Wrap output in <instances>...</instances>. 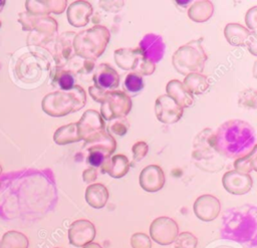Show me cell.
Listing matches in <instances>:
<instances>
[{
  "label": "cell",
  "mask_w": 257,
  "mask_h": 248,
  "mask_svg": "<svg viewBox=\"0 0 257 248\" xmlns=\"http://www.w3.org/2000/svg\"><path fill=\"white\" fill-rule=\"evenodd\" d=\"M256 145L254 128L241 119H229L215 132V149L223 158L237 159L248 154Z\"/></svg>",
  "instance_id": "obj_1"
},
{
  "label": "cell",
  "mask_w": 257,
  "mask_h": 248,
  "mask_svg": "<svg viewBox=\"0 0 257 248\" xmlns=\"http://www.w3.org/2000/svg\"><path fill=\"white\" fill-rule=\"evenodd\" d=\"M54 66L52 54L47 49L30 46L18 58L15 73L22 83L38 86L51 74Z\"/></svg>",
  "instance_id": "obj_2"
},
{
  "label": "cell",
  "mask_w": 257,
  "mask_h": 248,
  "mask_svg": "<svg viewBox=\"0 0 257 248\" xmlns=\"http://www.w3.org/2000/svg\"><path fill=\"white\" fill-rule=\"evenodd\" d=\"M86 103V92L75 84L69 90H57L47 93L41 101L42 110L53 117L65 116L84 107Z\"/></svg>",
  "instance_id": "obj_3"
},
{
  "label": "cell",
  "mask_w": 257,
  "mask_h": 248,
  "mask_svg": "<svg viewBox=\"0 0 257 248\" xmlns=\"http://www.w3.org/2000/svg\"><path fill=\"white\" fill-rule=\"evenodd\" d=\"M18 22L22 25V29L30 31L27 37V43L31 46L43 47L48 43L54 42L58 23L49 15H34L28 12L19 13Z\"/></svg>",
  "instance_id": "obj_4"
},
{
  "label": "cell",
  "mask_w": 257,
  "mask_h": 248,
  "mask_svg": "<svg viewBox=\"0 0 257 248\" xmlns=\"http://www.w3.org/2000/svg\"><path fill=\"white\" fill-rule=\"evenodd\" d=\"M109 39V30L102 25L81 30L73 38L74 54L85 60L94 61L104 52Z\"/></svg>",
  "instance_id": "obj_5"
},
{
  "label": "cell",
  "mask_w": 257,
  "mask_h": 248,
  "mask_svg": "<svg viewBox=\"0 0 257 248\" xmlns=\"http://www.w3.org/2000/svg\"><path fill=\"white\" fill-rule=\"evenodd\" d=\"M203 38L189 41L180 46L172 56L174 68L181 74L202 73L208 56L202 45Z\"/></svg>",
  "instance_id": "obj_6"
},
{
  "label": "cell",
  "mask_w": 257,
  "mask_h": 248,
  "mask_svg": "<svg viewBox=\"0 0 257 248\" xmlns=\"http://www.w3.org/2000/svg\"><path fill=\"white\" fill-rule=\"evenodd\" d=\"M100 115L103 120L123 118L132 109V99L120 90L107 91L103 101L100 103Z\"/></svg>",
  "instance_id": "obj_7"
},
{
  "label": "cell",
  "mask_w": 257,
  "mask_h": 248,
  "mask_svg": "<svg viewBox=\"0 0 257 248\" xmlns=\"http://www.w3.org/2000/svg\"><path fill=\"white\" fill-rule=\"evenodd\" d=\"M192 158L196 163H210L221 160V157L215 149V132L211 129H204L198 133L193 142ZM196 164V165H197Z\"/></svg>",
  "instance_id": "obj_8"
},
{
  "label": "cell",
  "mask_w": 257,
  "mask_h": 248,
  "mask_svg": "<svg viewBox=\"0 0 257 248\" xmlns=\"http://www.w3.org/2000/svg\"><path fill=\"white\" fill-rule=\"evenodd\" d=\"M179 234V226L172 218L163 216L156 218L150 225L151 238L160 245H170Z\"/></svg>",
  "instance_id": "obj_9"
},
{
  "label": "cell",
  "mask_w": 257,
  "mask_h": 248,
  "mask_svg": "<svg viewBox=\"0 0 257 248\" xmlns=\"http://www.w3.org/2000/svg\"><path fill=\"white\" fill-rule=\"evenodd\" d=\"M75 34L73 31H65L56 36L53 42V53H51L55 67L64 68L75 56L72 45Z\"/></svg>",
  "instance_id": "obj_10"
},
{
  "label": "cell",
  "mask_w": 257,
  "mask_h": 248,
  "mask_svg": "<svg viewBox=\"0 0 257 248\" xmlns=\"http://www.w3.org/2000/svg\"><path fill=\"white\" fill-rule=\"evenodd\" d=\"M184 113V108L178 105L167 94H161L155 102V114L163 123L173 125L179 121Z\"/></svg>",
  "instance_id": "obj_11"
},
{
  "label": "cell",
  "mask_w": 257,
  "mask_h": 248,
  "mask_svg": "<svg viewBox=\"0 0 257 248\" xmlns=\"http://www.w3.org/2000/svg\"><path fill=\"white\" fill-rule=\"evenodd\" d=\"M95 234V227L89 220L78 219L69 226L68 240L74 247H83L93 241Z\"/></svg>",
  "instance_id": "obj_12"
},
{
  "label": "cell",
  "mask_w": 257,
  "mask_h": 248,
  "mask_svg": "<svg viewBox=\"0 0 257 248\" xmlns=\"http://www.w3.org/2000/svg\"><path fill=\"white\" fill-rule=\"evenodd\" d=\"M76 125L80 141H86L91 136L105 130L103 118L94 109L85 110Z\"/></svg>",
  "instance_id": "obj_13"
},
{
  "label": "cell",
  "mask_w": 257,
  "mask_h": 248,
  "mask_svg": "<svg viewBox=\"0 0 257 248\" xmlns=\"http://www.w3.org/2000/svg\"><path fill=\"white\" fill-rule=\"evenodd\" d=\"M222 185L224 189L230 194L244 195L251 190L253 186V180L250 174H244L235 170H231L223 175Z\"/></svg>",
  "instance_id": "obj_14"
},
{
  "label": "cell",
  "mask_w": 257,
  "mask_h": 248,
  "mask_svg": "<svg viewBox=\"0 0 257 248\" xmlns=\"http://www.w3.org/2000/svg\"><path fill=\"white\" fill-rule=\"evenodd\" d=\"M195 215L204 222L215 220L220 213L221 204L218 198L213 195L205 194L199 196L193 205Z\"/></svg>",
  "instance_id": "obj_15"
},
{
  "label": "cell",
  "mask_w": 257,
  "mask_h": 248,
  "mask_svg": "<svg viewBox=\"0 0 257 248\" xmlns=\"http://www.w3.org/2000/svg\"><path fill=\"white\" fill-rule=\"evenodd\" d=\"M165 173L158 165H149L145 167L140 174L139 182L143 190L154 193L160 191L165 185Z\"/></svg>",
  "instance_id": "obj_16"
},
{
  "label": "cell",
  "mask_w": 257,
  "mask_h": 248,
  "mask_svg": "<svg viewBox=\"0 0 257 248\" xmlns=\"http://www.w3.org/2000/svg\"><path fill=\"white\" fill-rule=\"evenodd\" d=\"M92 11V6L88 1H73L69 4L66 10L67 21L73 27H83L89 22V17L91 16Z\"/></svg>",
  "instance_id": "obj_17"
},
{
  "label": "cell",
  "mask_w": 257,
  "mask_h": 248,
  "mask_svg": "<svg viewBox=\"0 0 257 248\" xmlns=\"http://www.w3.org/2000/svg\"><path fill=\"white\" fill-rule=\"evenodd\" d=\"M139 48L145 57L155 64L162 60L165 53V43L162 37L154 33L146 34L141 40Z\"/></svg>",
  "instance_id": "obj_18"
},
{
  "label": "cell",
  "mask_w": 257,
  "mask_h": 248,
  "mask_svg": "<svg viewBox=\"0 0 257 248\" xmlns=\"http://www.w3.org/2000/svg\"><path fill=\"white\" fill-rule=\"evenodd\" d=\"M95 86L104 90H114L119 84V75L114 68L107 63L98 64L92 76Z\"/></svg>",
  "instance_id": "obj_19"
},
{
  "label": "cell",
  "mask_w": 257,
  "mask_h": 248,
  "mask_svg": "<svg viewBox=\"0 0 257 248\" xmlns=\"http://www.w3.org/2000/svg\"><path fill=\"white\" fill-rule=\"evenodd\" d=\"M67 6L66 0H26V12L34 15L61 14Z\"/></svg>",
  "instance_id": "obj_20"
},
{
  "label": "cell",
  "mask_w": 257,
  "mask_h": 248,
  "mask_svg": "<svg viewBox=\"0 0 257 248\" xmlns=\"http://www.w3.org/2000/svg\"><path fill=\"white\" fill-rule=\"evenodd\" d=\"M84 148L87 152L98 151L104 154L107 158H110L115 151L116 142L111 135L103 130L84 141Z\"/></svg>",
  "instance_id": "obj_21"
},
{
  "label": "cell",
  "mask_w": 257,
  "mask_h": 248,
  "mask_svg": "<svg viewBox=\"0 0 257 248\" xmlns=\"http://www.w3.org/2000/svg\"><path fill=\"white\" fill-rule=\"evenodd\" d=\"M130 167L131 163L126 156L117 154L106 159L99 168L102 174L106 173L114 179H119L127 174Z\"/></svg>",
  "instance_id": "obj_22"
},
{
  "label": "cell",
  "mask_w": 257,
  "mask_h": 248,
  "mask_svg": "<svg viewBox=\"0 0 257 248\" xmlns=\"http://www.w3.org/2000/svg\"><path fill=\"white\" fill-rule=\"evenodd\" d=\"M143 55L142 50L137 48H117L113 52V58L115 64L122 70H135L141 56Z\"/></svg>",
  "instance_id": "obj_23"
},
{
  "label": "cell",
  "mask_w": 257,
  "mask_h": 248,
  "mask_svg": "<svg viewBox=\"0 0 257 248\" xmlns=\"http://www.w3.org/2000/svg\"><path fill=\"white\" fill-rule=\"evenodd\" d=\"M166 92L182 108L189 107L194 102V96L186 89L183 82L178 79H172L167 83Z\"/></svg>",
  "instance_id": "obj_24"
},
{
  "label": "cell",
  "mask_w": 257,
  "mask_h": 248,
  "mask_svg": "<svg viewBox=\"0 0 257 248\" xmlns=\"http://www.w3.org/2000/svg\"><path fill=\"white\" fill-rule=\"evenodd\" d=\"M107 200L108 191L104 185L100 183H94L86 188L85 201L90 207L94 209H101L106 205Z\"/></svg>",
  "instance_id": "obj_25"
},
{
  "label": "cell",
  "mask_w": 257,
  "mask_h": 248,
  "mask_svg": "<svg viewBox=\"0 0 257 248\" xmlns=\"http://www.w3.org/2000/svg\"><path fill=\"white\" fill-rule=\"evenodd\" d=\"M250 34L251 31L239 23H228L224 28V36L233 46L244 45Z\"/></svg>",
  "instance_id": "obj_26"
},
{
  "label": "cell",
  "mask_w": 257,
  "mask_h": 248,
  "mask_svg": "<svg viewBox=\"0 0 257 248\" xmlns=\"http://www.w3.org/2000/svg\"><path fill=\"white\" fill-rule=\"evenodd\" d=\"M214 12V5L209 0H199L194 2L188 9V16L195 22H205L209 20Z\"/></svg>",
  "instance_id": "obj_27"
},
{
  "label": "cell",
  "mask_w": 257,
  "mask_h": 248,
  "mask_svg": "<svg viewBox=\"0 0 257 248\" xmlns=\"http://www.w3.org/2000/svg\"><path fill=\"white\" fill-rule=\"evenodd\" d=\"M183 84L192 95H198L209 88L210 81L208 76L203 73H190L185 76Z\"/></svg>",
  "instance_id": "obj_28"
},
{
  "label": "cell",
  "mask_w": 257,
  "mask_h": 248,
  "mask_svg": "<svg viewBox=\"0 0 257 248\" xmlns=\"http://www.w3.org/2000/svg\"><path fill=\"white\" fill-rule=\"evenodd\" d=\"M53 141L59 146L79 142L80 138L78 136L76 122H71L59 127L53 134Z\"/></svg>",
  "instance_id": "obj_29"
},
{
  "label": "cell",
  "mask_w": 257,
  "mask_h": 248,
  "mask_svg": "<svg viewBox=\"0 0 257 248\" xmlns=\"http://www.w3.org/2000/svg\"><path fill=\"white\" fill-rule=\"evenodd\" d=\"M52 82L60 87V90H69L75 85V73L71 69L53 67L51 74Z\"/></svg>",
  "instance_id": "obj_30"
},
{
  "label": "cell",
  "mask_w": 257,
  "mask_h": 248,
  "mask_svg": "<svg viewBox=\"0 0 257 248\" xmlns=\"http://www.w3.org/2000/svg\"><path fill=\"white\" fill-rule=\"evenodd\" d=\"M28 238L15 230L6 232L0 240V248H28Z\"/></svg>",
  "instance_id": "obj_31"
},
{
  "label": "cell",
  "mask_w": 257,
  "mask_h": 248,
  "mask_svg": "<svg viewBox=\"0 0 257 248\" xmlns=\"http://www.w3.org/2000/svg\"><path fill=\"white\" fill-rule=\"evenodd\" d=\"M256 155H257V146H255L248 154L235 159L234 161V170L244 174H250L252 171H257L256 165Z\"/></svg>",
  "instance_id": "obj_32"
},
{
  "label": "cell",
  "mask_w": 257,
  "mask_h": 248,
  "mask_svg": "<svg viewBox=\"0 0 257 248\" xmlns=\"http://www.w3.org/2000/svg\"><path fill=\"white\" fill-rule=\"evenodd\" d=\"M144 87V78L138 73L130 72L123 80V92L127 94L130 97L131 95L138 94Z\"/></svg>",
  "instance_id": "obj_33"
},
{
  "label": "cell",
  "mask_w": 257,
  "mask_h": 248,
  "mask_svg": "<svg viewBox=\"0 0 257 248\" xmlns=\"http://www.w3.org/2000/svg\"><path fill=\"white\" fill-rule=\"evenodd\" d=\"M238 104L245 108H256L257 105V93L254 88L244 89L240 92L238 98Z\"/></svg>",
  "instance_id": "obj_34"
},
{
  "label": "cell",
  "mask_w": 257,
  "mask_h": 248,
  "mask_svg": "<svg viewBox=\"0 0 257 248\" xmlns=\"http://www.w3.org/2000/svg\"><path fill=\"white\" fill-rule=\"evenodd\" d=\"M197 244L198 239L191 232H182L175 240V248H197Z\"/></svg>",
  "instance_id": "obj_35"
},
{
  "label": "cell",
  "mask_w": 257,
  "mask_h": 248,
  "mask_svg": "<svg viewBox=\"0 0 257 248\" xmlns=\"http://www.w3.org/2000/svg\"><path fill=\"white\" fill-rule=\"evenodd\" d=\"M155 69H156V64L153 63L152 61H150L148 58H146L145 55L143 54L133 72L138 73L141 76H144V75L146 76V75L153 74Z\"/></svg>",
  "instance_id": "obj_36"
},
{
  "label": "cell",
  "mask_w": 257,
  "mask_h": 248,
  "mask_svg": "<svg viewBox=\"0 0 257 248\" xmlns=\"http://www.w3.org/2000/svg\"><path fill=\"white\" fill-rule=\"evenodd\" d=\"M128 122L124 118H115L112 120H109L108 125V134L112 136H123L128 131Z\"/></svg>",
  "instance_id": "obj_37"
},
{
  "label": "cell",
  "mask_w": 257,
  "mask_h": 248,
  "mask_svg": "<svg viewBox=\"0 0 257 248\" xmlns=\"http://www.w3.org/2000/svg\"><path fill=\"white\" fill-rule=\"evenodd\" d=\"M131 246L132 248H152V241L147 234L138 232L132 235Z\"/></svg>",
  "instance_id": "obj_38"
},
{
  "label": "cell",
  "mask_w": 257,
  "mask_h": 248,
  "mask_svg": "<svg viewBox=\"0 0 257 248\" xmlns=\"http://www.w3.org/2000/svg\"><path fill=\"white\" fill-rule=\"evenodd\" d=\"M132 152H133V163L140 162L147 156L149 152V146L146 142L139 141L133 145Z\"/></svg>",
  "instance_id": "obj_39"
},
{
  "label": "cell",
  "mask_w": 257,
  "mask_h": 248,
  "mask_svg": "<svg viewBox=\"0 0 257 248\" xmlns=\"http://www.w3.org/2000/svg\"><path fill=\"white\" fill-rule=\"evenodd\" d=\"M108 159L104 154L98 151H88V155L86 157V163L89 164L92 168H98L102 165V163Z\"/></svg>",
  "instance_id": "obj_40"
},
{
  "label": "cell",
  "mask_w": 257,
  "mask_h": 248,
  "mask_svg": "<svg viewBox=\"0 0 257 248\" xmlns=\"http://www.w3.org/2000/svg\"><path fill=\"white\" fill-rule=\"evenodd\" d=\"M245 23L247 29L251 32H256L257 28V6H253L245 14Z\"/></svg>",
  "instance_id": "obj_41"
},
{
  "label": "cell",
  "mask_w": 257,
  "mask_h": 248,
  "mask_svg": "<svg viewBox=\"0 0 257 248\" xmlns=\"http://www.w3.org/2000/svg\"><path fill=\"white\" fill-rule=\"evenodd\" d=\"M108 90H104V89H101L95 85H91L88 87V93L89 95L92 97V99L96 102H99L101 103L106 95Z\"/></svg>",
  "instance_id": "obj_42"
},
{
  "label": "cell",
  "mask_w": 257,
  "mask_h": 248,
  "mask_svg": "<svg viewBox=\"0 0 257 248\" xmlns=\"http://www.w3.org/2000/svg\"><path fill=\"white\" fill-rule=\"evenodd\" d=\"M99 5L108 12H117L122 6V1H99Z\"/></svg>",
  "instance_id": "obj_43"
},
{
  "label": "cell",
  "mask_w": 257,
  "mask_h": 248,
  "mask_svg": "<svg viewBox=\"0 0 257 248\" xmlns=\"http://www.w3.org/2000/svg\"><path fill=\"white\" fill-rule=\"evenodd\" d=\"M247 49L249 50V52L256 56L257 55V40H256V32H251V34L249 35V37L247 38L245 44Z\"/></svg>",
  "instance_id": "obj_44"
},
{
  "label": "cell",
  "mask_w": 257,
  "mask_h": 248,
  "mask_svg": "<svg viewBox=\"0 0 257 248\" xmlns=\"http://www.w3.org/2000/svg\"><path fill=\"white\" fill-rule=\"evenodd\" d=\"M96 178H97V171L95 168L89 167L82 172V179L87 184L94 182Z\"/></svg>",
  "instance_id": "obj_45"
},
{
  "label": "cell",
  "mask_w": 257,
  "mask_h": 248,
  "mask_svg": "<svg viewBox=\"0 0 257 248\" xmlns=\"http://www.w3.org/2000/svg\"><path fill=\"white\" fill-rule=\"evenodd\" d=\"M94 68V61L92 60H83L82 62V66L79 69V72H84V73H88L91 70H93Z\"/></svg>",
  "instance_id": "obj_46"
},
{
  "label": "cell",
  "mask_w": 257,
  "mask_h": 248,
  "mask_svg": "<svg viewBox=\"0 0 257 248\" xmlns=\"http://www.w3.org/2000/svg\"><path fill=\"white\" fill-rule=\"evenodd\" d=\"M83 248H102L99 244H97V243H88V244H86L85 246H83Z\"/></svg>",
  "instance_id": "obj_47"
},
{
  "label": "cell",
  "mask_w": 257,
  "mask_h": 248,
  "mask_svg": "<svg viewBox=\"0 0 257 248\" xmlns=\"http://www.w3.org/2000/svg\"><path fill=\"white\" fill-rule=\"evenodd\" d=\"M5 3H6V1H4V0H0V12L2 11L3 7L5 6Z\"/></svg>",
  "instance_id": "obj_48"
},
{
  "label": "cell",
  "mask_w": 257,
  "mask_h": 248,
  "mask_svg": "<svg viewBox=\"0 0 257 248\" xmlns=\"http://www.w3.org/2000/svg\"><path fill=\"white\" fill-rule=\"evenodd\" d=\"M1 174H2V166L0 165V175H1Z\"/></svg>",
  "instance_id": "obj_49"
},
{
  "label": "cell",
  "mask_w": 257,
  "mask_h": 248,
  "mask_svg": "<svg viewBox=\"0 0 257 248\" xmlns=\"http://www.w3.org/2000/svg\"><path fill=\"white\" fill-rule=\"evenodd\" d=\"M1 25H2V22H1V20H0V27H1Z\"/></svg>",
  "instance_id": "obj_50"
},
{
  "label": "cell",
  "mask_w": 257,
  "mask_h": 248,
  "mask_svg": "<svg viewBox=\"0 0 257 248\" xmlns=\"http://www.w3.org/2000/svg\"><path fill=\"white\" fill-rule=\"evenodd\" d=\"M0 187H1V181H0Z\"/></svg>",
  "instance_id": "obj_51"
},
{
  "label": "cell",
  "mask_w": 257,
  "mask_h": 248,
  "mask_svg": "<svg viewBox=\"0 0 257 248\" xmlns=\"http://www.w3.org/2000/svg\"><path fill=\"white\" fill-rule=\"evenodd\" d=\"M55 248H58V247H55Z\"/></svg>",
  "instance_id": "obj_52"
}]
</instances>
